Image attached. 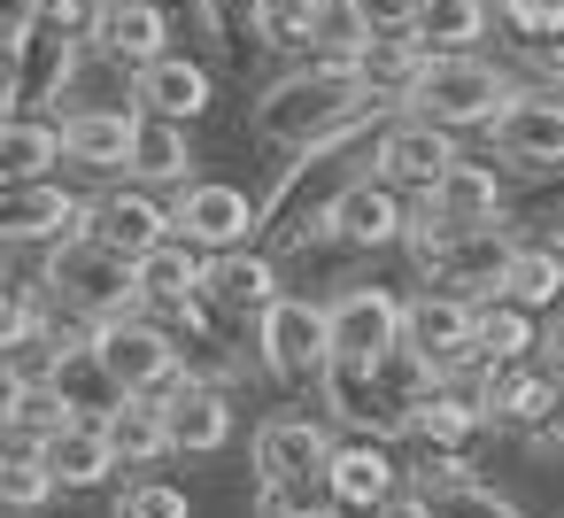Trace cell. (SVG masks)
<instances>
[{
	"label": "cell",
	"instance_id": "obj_3",
	"mask_svg": "<svg viewBox=\"0 0 564 518\" xmlns=\"http://www.w3.org/2000/svg\"><path fill=\"white\" fill-rule=\"evenodd\" d=\"M502 101H510V78H502L487 55L464 47V55H433L402 109H410V117H433V125H448V132H464V125H495Z\"/></svg>",
	"mask_w": 564,
	"mask_h": 518
},
{
	"label": "cell",
	"instance_id": "obj_45",
	"mask_svg": "<svg viewBox=\"0 0 564 518\" xmlns=\"http://www.w3.org/2000/svg\"><path fill=\"white\" fill-rule=\"evenodd\" d=\"M379 518H433V495H394Z\"/></svg>",
	"mask_w": 564,
	"mask_h": 518
},
{
	"label": "cell",
	"instance_id": "obj_38",
	"mask_svg": "<svg viewBox=\"0 0 564 518\" xmlns=\"http://www.w3.org/2000/svg\"><path fill=\"white\" fill-rule=\"evenodd\" d=\"M433 518H525V510L479 479H456V487H433Z\"/></svg>",
	"mask_w": 564,
	"mask_h": 518
},
{
	"label": "cell",
	"instance_id": "obj_8",
	"mask_svg": "<svg viewBox=\"0 0 564 518\" xmlns=\"http://www.w3.org/2000/svg\"><path fill=\"white\" fill-rule=\"evenodd\" d=\"M495 209H502V186H495V171L456 155V163L441 171V186H433V194H417L410 248H425V240H441V233H464V225H495Z\"/></svg>",
	"mask_w": 564,
	"mask_h": 518
},
{
	"label": "cell",
	"instance_id": "obj_14",
	"mask_svg": "<svg viewBox=\"0 0 564 518\" xmlns=\"http://www.w3.org/2000/svg\"><path fill=\"white\" fill-rule=\"evenodd\" d=\"M325 225H333L340 248H387V240L410 233V209H402V186H387V179L371 171V179H348V186L333 194Z\"/></svg>",
	"mask_w": 564,
	"mask_h": 518
},
{
	"label": "cell",
	"instance_id": "obj_35",
	"mask_svg": "<svg viewBox=\"0 0 564 518\" xmlns=\"http://www.w3.org/2000/svg\"><path fill=\"white\" fill-rule=\"evenodd\" d=\"M55 487H63V479L47 472L40 441H9V464H0V503H9V510H40Z\"/></svg>",
	"mask_w": 564,
	"mask_h": 518
},
{
	"label": "cell",
	"instance_id": "obj_21",
	"mask_svg": "<svg viewBox=\"0 0 564 518\" xmlns=\"http://www.w3.org/2000/svg\"><path fill=\"white\" fill-rule=\"evenodd\" d=\"M132 101H140L148 117L194 125V117L209 109V71H202V63H186V55H155V63H140V71H132Z\"/></svg>",
	"mask_w": 564,
	"mask_h": 518
},
{
	"label": "cell",
	"instance_id": "obj_39",
	"mask_svg": "<svg viewBox=\"0 0 564 518\" xmlns=\"http://www.w3.org/2000/svg\"><path fill=\"white\" fill-rule=\"evenodd\" d=\"M117 518H194V503H186V487H171V479H132V487L117 495Z\"/></svg>",
	"mask_w": 564,
	"mask_h": 518
},
{
	"label": "cell",
	"instance_id": "obj_24",
	"mask_svg": "<svg viewBox=\"0 0 564 518\" xmlns=\"http://www.w3.org/2000/svg\"><path fill=\"white\" fill-rule=\"evenodd\" d=\"M86 233H94V240H109V248H124V256H148V248H155V240H171L178 225H171V209H163V202H148V194H101Z\"/></svg>",
	"mask_w": 564,
	"mask_h": 518
},
{
	"label": "cell",
	"instance_id": "obj_29",
	"mask_svg": "<svg viewBox=\"0 0 564 518\" xmlns=\"http://www.w3.org/2000/svg\"><path fill=\"white\" fill-rule=\"evenodd\" d=\"M479 425H487L479 395L464 402V395L441 379V387H425V395H417V410H410V425H402V433H410V441H425V449H471V433H479Z\"/></svg>",
	"mask_w": 564,
	"mask_h": 518
},
{
	"label": "cell",
	"instance_id": "obj_36",
	"mask_svg": "<svg viewBox=\"0 0 564 518\" xmlns=\"http://www.w3.org/2000/svg\"><path fill=\"white\" fill-rule=\"evenodd\" d=\"M0 418H9V433L17 441H47L55 425H70L78 410H70V395L63 387H9V410H0Z\"/></svg>",
	"mask_w": 564,
	"mask_h": 518
},
{
	"label": "cell",
	"instance_id": "obj_37",
	"mask_svg": "<svg viewBox=\"0 0 564 518\" xmlns=\"http://www.w3.org/2000/svg\"><path fill=\"white\" fill-rule=\"evenodd\" d=\"M317 32H325V0H263V24H256L263 47H310Z\"/></svg>",
	"mask_w": 564,
	"mask_h": 518
},
{
	"label": "cell",
	"instance_id": "obj_46",
	"mask_svg": "<svg viewBox=\"0 0 564 518\" xmlns=\"http://www.w3.org/2000/svg\"><path fill=\"white\" fill-rule=\"evenodd\" d=\"M541 348H549V364H556V379H564V317H556V333H549Z\"/></svg>",
	"mask_w": 564,
	"mask_h": 518
},
{
	"label": "cell",
	"instance_id": "obj_9",
	"mask_svg": "<svg viewBox=\"0 0 564 518\" xmlns=\"http://www.w3.org/2000/svg\"><path fill=\"white\" fill-rule=\"evenodd\" d=\"M510 233L502 225H464V233H441V240H425L417 248V271L433 279V287H456V294H495L502 287V263H510Z\"/></svg>",
	"mask_w": 564,
	"mask_h": 518
},
{
	"label": "cell",
	"instance_id": "obj_25",
	"mask_svg": "<svg viewBox=\"0 0 564 518\" xmlns=\"http://www.w3.org/2000/svg\"><path fill=\"white\" fill-rule=\"evenodd\" d=\"M209 302H217L225 317H263V310L279 302V271H271V256L225 248V256L209 263Z\"/></svg>",
	"mask_w": 564,
	"mask_h": 518
},
{
	"label": "cell",
	"instance_id": "obj_42",
	"mask_svg": "<svg viewBox=\"0 0 564 518\" xmlns=\"http://www.w3.org/2000/svg\"><path fill=\"white\" fill-rule=\"evenodd\" d=\"M202 17H209V32L240 55V47H248V32L263 24V0H202Z\"/></svg>",
	"mask_w": 564,
	"mask_h": 518
},
{
	"label": "cell",
	"instance_id": "obj_34",
	"mask_svg": "<svg viewBox=\"0 0 564 518\" xmlns=\"http://www.w3.org/2000/svg\"><path fill=\"white\" fill-rule=\"evenodd\" d=\"M525 348H541V341H533V310L510 302V294H487V302H479V356H487V364H510V356H525Z\"/></svg>",
	"mask_w": 564,
	"mask_h": 518
},
{
	"label": "cell",
	"instance_id": "obj_40",
	"mask_svg": "<svg viewBox=\"0 0 564 518\" xmlns=\"http://www.w3.org/2000/svg\"><path fill=\"white\" fill-rule=\"evenodd\" d=\"M417 9L425 0H348V24L364 40H387V32H417Z\"/></svg>",
	"mask_w": 564,
	"mask_h": 518
},
{
	"label": "cell",
	"instance_id": "obj_47",
	"mask_svg": "<svg viewBox=\"0 0 564 518\" xmlns=\"http://www.w3.org/2000/svg\"><path fill=\"white\" fill-rule=\"evenodd\" d=\"M17 518H40V510H17Z\"/></svg>",
	"mask_w": 564,
	"mask_h": 518
},
{
	"label": "cell",
	"instance_id": "obj_17",
	"mask_svg": "<svg viewBox=\"0 0 564 518\" xmlns=\"http://www.w3.org/2000/svg\"><path fill=\"white\" fill-rule=\"evenodd\" d=\"M86 225H94V202H70L47 179L0 194V240H78Z\"/></svg>",
	"mask_w": 564,
	"mask_h": 518
},
{
	"label": "cell",
	"instance_id": "obj_12",
	"mask_svg": "<svg viewBox=\"0 0 564 518\" xmlns=\"http://www.w3.org/2000/svg\"><path fill=\"white\" fill-rule=\"evenodd\" d=\"M171 225H178V240H194V248H209V256H225V248H248V233L263 225V209L240 194V186H217V179H194L186 194H178V209H171Z\"/></svg>",
	"mask_w": 564,
	"mask_h": 518
},
{
	"label": "cell",
	"instance_id": "obj_1",
	"mask_svg": "<svg viewBox=\"0 0 564 518\" xmlns=\"http://www.w3.org/2000/svg\"><path fill=\"white\" fill-rule=\"evenodd\" d=\"M356 109H371V94H364L356 63H348V55H317L310 71L279 78V86H271V94L256 101V140H279V148H310L317 132L348 125Z\"/></svg>",
	"mask_w": 564,
	"mask_h": 518
},
{
	"label": "cell",
	"instance_id": "obj_15",
	"mask_svg": "<svg viewBox=\"0 0 564 518\" xmlns=\"http://www.w3.org/2000/svg\"><path fill=\"white\" fill-rule=\"evenodd\" d=\"M394 348H402V294H387V287H348V294H333V356L379 364V356H394Z\"/></svg>",
	"mask_w": 564,
	"mask_h": 518
},
{
	"label": "cell",
	"instance_id": "obj_30",
	"mask_svg": "<svg viewBox=\"0 0 564 518\" xmlns=\"http://www.w3.org/2000/svg\"><path fill=\"white\" fill-rule=\"evenodd\" d=\"M186 163H194V148H186V125H171V117H148L140 109V132H132V179H148V186H194L186 179Z\"/></svg>",
	"mask_w": 564,
	"mask_h": 518
},
{
	"label": "cell",
	"instance_id": "obj_32",
	"mask_svg": "<svg viewBox=\"0 0 564 518\" xmlns=\"http://www.w3.org/2000/svg\"><path fill=\"white\" fill-rule=\"evenodd\" d=\"M495 294H510V302H525V310H549V302L564 294V248H525V240H518Z\"/></svg>",
	"mask_w": 564,
	"mask_h": 518
},
{
	"label": "cell",
	"instance_id": "obj_44",
	"mask_svg": "<svg viewBox=\"0 0 564 518\" xmlns=\"http://www.w3.org/2000/svg\"><path fill=\"white\" fill-rule=\"evenodd\" d=\"M525 433H533V449H564V379L549 387V402H541V418Z\"/></svg>",
	"mask_w": 564,
	"mask_h": 518
},
{
	"label": "cell",
	"instance_id": "obj_16",
	"mask_svg": "<svg viewBox=\"0 0 564 518\" xmlns=\"http://www.w3.org/2000/svg\"><path fill=\"white\" fill-rule=\"evenodd\" d=\"M325 487H333V518H379L402 495V472H394V456L379 441H340Z\"/></svg>",
	"mask_w": 564,
	"mask_h": 518
},
{
	"label": "cell",
	"instance_id": "obj_28",
	"mask_svg": "<svg viewBox=\"0 0 564 518\" xmlns=\"http://www.w3.org/2000/svg\"><path fill=\"white\" fill-rule=\"evenodd\" d=\"M117 464H155V456H178L171 449V418H163V395H124L109 418H101Z\"/></svg>",
	"mask_w": 564,
	"mask_h": 518
},
{
	"label": "cell",
	"instance_id": "obj_2",
	"mask_svg": "<svg viewBox=\"0 0 564 518\" xmlns=\"http://www.w3.org/2000/svg\"><path fill=\"white\" fill-rule=\"evenodd\" d=\"M47 287L70 317L86 325H109V317H140L148 287H140V256L78 233V240H55V263H47Z\"/></svg>",
	"mask_w": 564,
	"mask_h": 518
},
{
	"label": "cell",
	"instance_id": "obj_27",
	"mask_svg": "<svg viewBox=\"0 0 564 518\" xmlns=\"http://www.w3.org/2000/svg\"><path fill=\"white\" fill-rule=\"evenodd\" d=\"M549 387H556V379L525 371V356H510V364H479V410H487V425H533L541 402H549Z\"/></svg>",
	"mask_w": 564,
	"mask_h": 518
},
{
	"label": "cell",
	"instance_id": "obj_33",
	"mask_svg": "<svg viewBox=\"0 0 564 518\" xmlns=\"http://www.w3.org/2000/svg\"><path fill=\"white\" fill-rule=\"evenodd\" d=\"M417 40L433 55H464L471 40H487V0H425V9H417Z\"/></svg>",
	"mask_w": 564,
	"mask_h": 518
},
{
	"label": "cell",
	"instance_id": "obj_23",
	"mask_svg": "<svg viewBox=\"0 0 564 518\" xmlns=\"http://www.w3.org/2000/svg\"><path fill=\"white\" fill-rule=\"evenodd\" d=\"M40 456H47V472H55L63 487H101V479L117 472V449H109L101 418H70V425H55V433L40 441Z\"/></svg>",
	"mask_w": 564,
	"mask_h": 518
},
{
	"label": "cell",
	"instance_id": "obj_43",
	"mask_svg": "<svg viewBox=\"0 0 564 518\" xmlns=\"http://www.w3.org/2000/svg\"><path fill=\"white\" fill-rule=\"evenodd\" d=\"M47 325H40V302H32V287H17L9 294V325H0V348H17V341H40Z\"/></svg>",
	"mask_w": 564,
	"mask_h": 518
},
{
	"label": "cell",
	"instance_id": "obj_7",
	"mask_svg": "<svg viewBox=\"0 0 564 518\" xmlns=\"http://www.w3.org/2000/svg\"><path fill=\"white\" fill-rule=\"evenodd\" d=\"M94 356H101V371H109L124 395H163V387H178V364H186V348H178L163 325H148V317H109V325H94Z\"/></svg>",
	"mask_w": 564,
	"mask_h": 518
},
{
	"label": "cell",
	"instance_id": "obj_20",
	"mask_svg": "<svg viewBox=\"0 0 564 518\" xmlns=\"http://www.w3.org/2000/svg\"><path fill=\"white\" fill-rule=\"evenodd\" d=\"M348 63H356V78H364L371 101H410V86L425 78L433 47H425L417 32H387V40H356Z\"/></svg>",
	"mask_w": 564,
	"mask_h": 518
},
{
	"label": "cell",
	"instance_id": "obj_18",
	"mask_svg": "<svg viewBox=\"0 0 564 518\" xmlns=\"http://www.w3.org/2000/svg\"><path fill=\"white\" fill-rule=\"evenodd\" d=\"M171 0H101V9L86 17V32H94V47L109 55V63H155L163 55V40H171Z\"/></svg>",
	"mask_w": 564,
	"mask_h": 518
},
{
	"label": "cell",
	"instance_id": "obj_5",
	"mask_svg": "<svg viewBox=\"0 0 564 518\" xmlns=\"http://www.w3.org/2000/svg\"><path fill=\"white\" fill-rule=\"evenodd\" d=\"M402 341L441 371L456 379L464 364H487L479 356V294H456V287H425L402 302Z\"/></svg>",
	"mask_w": 564,
	"mask_h": 518
},
{
	"label": "cell",
	"instance_id": "obj_10",
	"mask_svg": "<svg viewBox=\"0 0 564 518\" xmlns=\"http://www.w3.org/2000/svg\"><path fill=\"white\" fill-rule=\"evenodd\" d=\"M495 155L502 163H525V171H564V101L556 94H510L502 117L487 125Z\"/></svg>",
	"mask_w": 564,
	"mask_h": 518
},
{
	"label": "cell",
	"instance_id": "obj_11",
	"mask_svg": "<svg viewBox=\"0 0 564 518\" xmlns=\"http://www.w3.org/2000/svg\"><path fill=\"white\" fill-rule=\"evenodd\" d=\"M448 163H456V140H448V125H433V117H394V125L379 132V155H371V171H379L387 186H410V194H433Z\"/></svg>",
	"mask_w": 564,
	"mask_h": 518
},
{
	"label": "cell",
	"instance_id": "obj_22",
	"mask_svg": "<svg viewBox=\"0 0 564 518\" xmlns=\"http://www.w3.org/2000/svg\"><path fill=\"white\" fill-rule=\"evenodd\" d=\"M209 248H194V240H155L148 256H140V287H148V302L155 310H186V302H202L209 294V263H202Z\"/></svg>",
	"mask_w": 564,
	"mask_h": 518
},
{
	"label": "cell",
	"instance_id": "obj_6",
	"mask_svg": "<svg viewBox=\"0 0 564 518\" xmlns=\"http://www.w3.org/2000/svg\"><path fill=\"white\" fill-rule=\"evenodd\" d=\"M340 441L310 410H271L256 425V487H325Z\"/></svg>",
	"mask_w": 564,
	"mask_h": 518
},
{
	"label": "cell",
	"instance_id": "obj_19",
	"mask_svg": "<svg viewBox=\"0 0 564 518\" xmlns=\"http://www.w3.org/2000/svg\"><path fill=\"white\" fill-rule=\"evenodd\" d=\"M163 418H171V449L178 456H217L232 441V402L209 379H178L163 387Z\"/></svg>",
	"mask_w": 564,
	"mask_h": 518
},
{
	"label": "cell",
	"instance_id": "obj_48",
	"mask_svg": "<svg viewBox=\"0 0 564 518\" xmlns=\"http://www.w3.org/2000/svg\"><path fill=\"white\" fill-rule=\"evenodd\" d=\"M556 78H564V63H556Z\"/></svg>",
	"mask_w": 564,
	"mask_h": 518
},
{
	"label": "cell",
	"instance_id": "obj_4",
	"mask_svg": "<svg viewBox=\"0 0 564 518\" xmlns=\"http://www.w3.org/2000/svg\"><path fill=\"white\" fill-rule=\"evenodd\" d=\"M256 348H263V371H271V379H286V387H317L325 364H333V302L279 294V302L256 317Z\"/></svg>",
	"mask_w": 564,
	"mask_h": 518
},
{
	"label": "cell",
	"instance_id": "obj_26",
	"mask_svg": "<svg viewBox=\"0 0 564 518\" xmlns=\"http://www.w3.org/2000/svg\"><path fill=\"white\" fill-rule=\"evenodd\" d=\"M132 132H140V109H78V117H63L70 163H94V171L132 163Z\"/></svg>",
	"mask_w": 564,
	"mask_h": 518
},
{
	"label": "cell",
	"instance_id": "obj_13",
	"mask_svg": "<svg viewBox=\"0 0 564 518\" xmlns=\"http://www.w3.org/2000/svg\"><path fill=\"white\" fill-rule=\"evenodd\" d=\"M317 395H325V410H333L340 425H364V433H402V418H410V410L394 402L387 371L364 364V356H333L325 379H317Z\"/></svg>",
	"mask_w": 564,
	"mask_h": 518
},
{
	"label": "cell",
	"instance_id": "obj_31",
	"mask_svg": "<svg viewBox=\"0 0 564 518\" xmlns=\"http://www.w3.org/2000/svg\"><path fill=\"white\" fill-rule=\"evenodd\" d=\"M63 125H40V117H9L0 125V179L9 186H32L47 179V163H63Z\"/></svg>",
	"mask_w": 564,
	"mask_h": 518
},
{
	"label": "cell",
	"instance_id": "obj_41",
	"mask_svg": "<svg viewBox=\"0 0 564 518\" xmlns=\"http://www.w3.org/2000/svg\"><path fill=\"white\" fill-rule=\"evenodd\" d=\"M495 9H502V24L518 32V40H564V0H495Z\"/></svg>",
	"mask_w": 564,
	"mask_h": 518
}]
</instances>
